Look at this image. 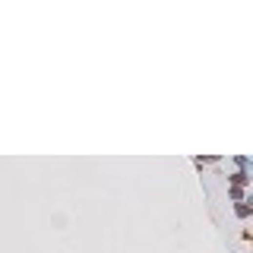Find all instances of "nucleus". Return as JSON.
<instances>
[{
  "instance_id": "f257e3e1",
  "label": "nucleus",
  "mask_w": 253,
  "mask_h": 253,
  "mask_svg": "<svg viewBox=\"0 0 253 253\" xmlns=\"http://www.w3.org/2000/svg\"><path fill=\"white\" fill-rule=\"evenodd\" d=\"M231 181H234V184H237V187H244V184H247V181H250V177H247V171H237V174H234V177H231Z\"/></svg>"
},
{
  "instance_id": "f03ea898",
  "label": "nucleus",
  "mask_w": 253,
  "mask_h": 253,
  "mask_svg": "<svg viewBox=\"0 0 253 253\" xmlns=\"http://www.w3.org/2000/svg\"><path fill=\"white\" fill-rule=\"evenodd\" d=\"M237 215L247 218V215H250V206H247V203H241V206H237Z\"/></svg>"
}]
</instances>
